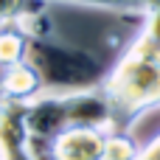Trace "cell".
<instances>
[{
	"label": "cell",
	"mask_w": 160,
	"mask_h": 160,
	"mask_svg": "<svg viewBox=\"0 0 160 160\" xmlns=\"http://www.w3.org/2000/svg\"><path fill=\"white\" fill-rule=\"evenodd\" d=\"M101 90L112 104V129L121 132L160 107V8L143 17V28L110 68Z\"/></svg>",
	"instance_id": "cell-1"
},
{
	"label": "cell",
	"mask_w": 160,
	"mask_h": 160,
	"mask_svg": "<svg viewBox=\"0 0 160 160\" xmlns=\"http://www.w3.org/2000/svg\"><path fill=\"white\" fill-rule=\"evenodd\" d=\"M25 127L34 141H51L73 127H98L112 132V104L101 87L42 93L25 104Z\"/></svg>",
	"instance_id": "cell-2"
},
{
	"label": "cell",
	"mask_w": 160,
	"mask_h": 160,
	"mask_svg": "<svg viewBox=\"0 0 160 160\" xmlns=\"http://www.w3.org/2000/svg\"><path fill=\"white\" fill-rule=\"evenodd\" d=\"M25 62L39 73L42 87L48 93H76L101 87L107 79V68L87 51L59 42L53 37L28 39Z\"/></svg>",
	"instance_id": "cell-3"
},
{
	"label": "cell",
	"mask_w": 160,
	"mask_h": 160,
	"mask_svg": "<svg viewBox=\"0 0 160 160\" xmlns=\"http://www.w3.org/2000/svg\"><path fill=\"white\" fill-rule=\"evenodd\" d=\"M110 129L98 127H73L59 132L51 141H34L31 152L37 160H104Z\"/></svg>",
	"instance_id": "cell-4"
},
{
	"label": "cell",
	"mask_w": 160,
	"mask_h": 160,
	"mask_svg": "<svg viewBox=\"0 0 160 160\" xmlns=\"http://www.w3.org/2000/svg\"><path fill=\"white\" fill-rule=\"evenodd\" d=\"M0 160H37L25 127V104L0 101Z\"/></svg>",
	"instance_id": "cell-5"
},
{
	"label": "cell",
	"mask_w": 160,
	"mask_h": 160,
	"mask_svg": "<svg viewBox=\"0 0 160 160\" xmlns=\"http://www.w3.org/2000/svg\"><path fill=\"white\" fill-rule=\"evenodd\" d=\"M42 79L28 62H17L8 68H0V101L28 104L37 96H42Z\"/></svg>",
	"instance_id": "cell-6"
},
{
	"label": "cell",
	"mask_w": 160,
	"mask_h": 160,
	"mask_svg": "<svg viewBox=\"0 0 160 160\" xmlns=\"http://www.w3.org/2000/svg\"><path fill=\"white\" fill-rule=\"evenodd\" d=\"M45 3H68V6H90V8H107L118 14H141L160 8V0H45Z\"/></svg>",
	"instance_id": "cell-7"
},
{
	"label": "cell",
	"mask_w": 160,
	"mask_h": 160,
	"mask_svg": "<svg viewBox=\"0 0 160 160\" xmlns=\"http://www.w3.org/2000/svg\"><path fill=\"white\" fill-rule=\"evenodd\" d=\"M25 51H28V37L14 25H0V68L25 62Z\"/></svg>",
	"instance_id": "cell-8"
},
{
	"label": "cell",
	"mask_w": 160,
	"mask_h": 160,
	"mask_svg": "<svg viewBox=\"0 0 160 160\" xmlns=\"http://www.w3.org/2000/svg\"><path fill=\"white\" fill-rule=\"evenodd\" d=\"M138 158H141V146H138V141H135L129 132L112 129V132L107 135L104 160H138Z\"/></svg>",
	"instance_id": "cell-9"
},
{
	"label": "cell",
	"mask_w": 160,
	"mask_h": 160,
	"mask_svg": "<svg viewBox=\"0 0 160 160\" xmlns=\"http://www.w3.org/2000/svg\"><path fill=\"white\" fill-rule=\"evenodd\" d=\"M45 8V0H0V25L17 22L22 14Z\"/></svg>",
	"instance_id": "cell-10"
},
{
	"label": "cell",
	"mask_w": 160,
	"mask_h": 160,
	"mask_svg": "<svg viewBox=\"0 0 160 160\" xmlns=\"http://www.w3.org/2000/svg\"><path fill=\"white\" fill-rule=\"evenodd\" d=\"M138 160H160V135L155 141H149L143 149H141V158Z\"/></svg>",
	"instance_id": "cell-11"
}]
</instances>
